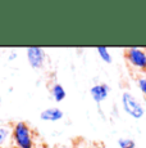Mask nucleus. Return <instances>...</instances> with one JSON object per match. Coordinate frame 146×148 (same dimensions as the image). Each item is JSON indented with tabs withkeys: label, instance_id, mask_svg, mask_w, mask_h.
Segmentation results:
<instances>
[{
	"label": "nucleus",
	"instance_id": "7",
	"mask_svg": "<svg viewBox=\"0 0 146 148\" xmlns=\"http://www.w3.org/2000/svg\"><path fill=\"white\" fill-rule=\"evenodd\" d=\"M50 95H51V98L54 99L57 103H60V102H63L64 99H66L67 92L62 84L54 82V84L51 85V88H50Z\"/></svg>",
	"mask_w": 146,
	"mask_h": 148
},
{
	"label": "nucleus",
	"instance_id": "2",
	"mask_svg": "<svg viewBox=\"0 0 146 148\" xmlns=\"http://www.w3.org/2000/svg\"><path fill=\"white\" fill-rule=\"evenodd\" d=\"M120 103H122V108L130 117L135 119V120H140L144 117L145 115V107L142 103L136 98V95L132 94L131 92H123L120 95Z\"/></svg>",
	"mask_w": 146,
	"mask_h": 148
},
{
	"label": "nucleus",
	"instance_id": "15",
	"mask_svg": "<svg viewBox=\"0 0 146 148\" xmlns=\"http://www.w3.org/2000/svg\"><path fill=\"white\" fill-rule=\"evenodd\" d=\"M145 50H146V49H145Z\"/></svg>",
	"mask_w": 146,
	"mask_h": 148
},
{
	"label": "nucleus",
	"instance_id": "9",
	"mask_svg": "<svg viewBox=\"0 0 146 148\" xmlns=\"http://www.w3.org/2000/svg\"><path fill=\"white\" fill-rule=\"evenodd\" d=\"M12 136V127L9 126H0V147H3L8 142V139Z\"/></svg>",
	"mask_w": 146,
	"mask_h": 148
},
{
	"label": "nucleus",
	"instance_id": "10",
	"mask_svg": "<svg viewBox=\"0 0 146 148\" xmlns=\"http://www.w3.org/2000/svg\"><path fill=\"white\" fill-rule=\"evenodd\" d=\"M118 147L119 148H136V142L128 136H122L118 139Z\"/></svg>",
	"mask_w": 146,
	"mask_h": 148
},
{
	"label": "nucleus",
	"instance_id": "5",
	"mask_svg": "<svg viewBox=\"0 0 146 148\" xmlns=\"http://www.w3.org/2000/svg\"><path fill=\"white\" fill-rule=\"evenodd\" d=\"M109 93H110V88H109V85L105 84V82L95 84V85H92L91 89H90V94H91L92 101L97 104L103 103L109 97Z\"/></svg>",
	"mask_w": 146,
	"mask_h": 148
},
{
	"label": "nucleus",
	"instance_id": "4",
	"mask_svg": "<svg viewBox=\"0 0 146 148\" xmlns=\"http://www.w3.org/2000/svg\"><path fill=\"white\" fill-rule=\"evenodd\" d=\"M26 57L30 67L33 70H40L45 66L46 62V52L40 47H28L26 48Z\"/></svg>",
	"mask_w": 146,
	"mask_h": 148
},
{
	"label": "nucleus",
	"instance_id": "11",
	"mask_svg": "<svg viewBox=\"0 0 146 148\" xmlns=\"http://www.w3.org/2000/svg\"><path fill=\"white\" fill-rule=\"evenodd\" d=\"M137 86H139L140 92L146 98V76H141V77L137 79Z\"/></svg>",
	"mask_w": 146,
	"mask_h": 148
},
{
	"label": "nucleus",
	"instance_id": "6",
	"mask_svg": "<svg viewBox=\"0 0 146 148\" xmlns=\"http://www.w3.org/2000/svg\"><path fill=\"white\" fill-rule=\"evenodd\" d=\"M64 117V112L59 107H49L41 111L40 119L46 122H58Z\"/></svg>",
	"mask_w": 146,
	"mask_h": 148
},
{
	"label": "nucleus",
	"instance_id": "1",
	"mask_svg": "<svg viewBox=\"0 0 146 148\" xmlns=\"http://www.w3.org/2000/svg\"><path fill=\"white\" fill-rule=\"evenodd\" d=\"M12 140L16 148H35V134L26 121H17L12 126Z\"/></svg>",
	"mask_w": 146,
	"mask_h": 148
},
{
	"label": "nucleus",
	"instance_id": "13",
	"mask_svg": "<svg viewBox=\"0 0 146 148\" xmlns=\"http://www.w3.org/2000/svg\"><path fill=\"white\" fill-rule=\"evenodd\" d=\"M35 148H47L46 146H44V144H41V146H36Z\"/></svg>",
	"mask_w": 146,
	"mask_h": 148
},
{
	"label": "nucleus",
	"instance_id": "14",
	"mask_svg": "<svg viewBox=\"0 0 146 148\" xmlns=\"http://www.w3.org/2000/svg\"><path fill=\"white\" fill-rule=\"evenodd\" d=\"M0 57H1V49H0Z\"/></svg>",
	"mask_w": 146,
	"mask_h": 148
},
{
	"label": "nucleus",
	"instance_id": "3",
	"mask_svg": "<svg viewBox=\"0 0 146 148\" xmlns=\"http://www.w3.org/2000/svg\"><path fill=\"white\" fill-rule=\"evenodd\" d=\"M124 57L127 62L136 70L146 72V50L142 48H127L124 50Z\"/></svg>",
	"mask_w": 146,
	"mask_h": 148
},
{
	"label": "nucleus",
	"instance_id": "8",
	"mask_svg": "<svg viewBox=\"0 0 146 148\" xmlns=\"http://www.w3.org/2000/svg\"><path fill=\"white\" fill-rule=\"evenodd\" d=\"M96 53H97L99 58L101 59L103 62H105V63H112V61H113V58H112V53L106 47H97Z\"/></svg>",
	"mask_w": 146,
	"mask_h": 148
},
{
	"label": "nucleus",
	"instance_id": "12",
	"mask_svg": "<svg viewBox=\"0 0 146 148\" xmlns=\"http://www.w3.org/2000/svg\"><path fill=\"white\" fill-rule=\"evenodd\" d=\"M17 57H18V53L16 50H12L8 54V61H14V59H17Z\"/></svg>",
	"mask_w": 146,
	"mask_h": 148
}]
</instances>
